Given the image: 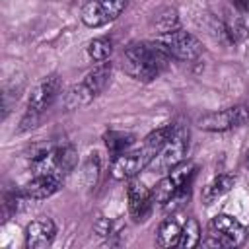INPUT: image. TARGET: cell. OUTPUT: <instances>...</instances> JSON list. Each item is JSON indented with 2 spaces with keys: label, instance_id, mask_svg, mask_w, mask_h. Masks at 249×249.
<instances>
[{
  "label": "cell",
  "instance_id": "6da1fadb",
  "mask_svg": "<svg viewBox=\"0 0 249 249\" xmlns=\"http://www.w3.org/2000/svg\"><path fill=\"white\" fill-rule=\"evenodd\" d=\"M171 62L169 53L158 41L128 43L123 51V70L136 82H152Z\"/></svg>",
  "mask_w": 249,
  "mask_h": 249
},
{
  "label": "cell",
  "instance_id": "7a4b0ae2",
  "mask_svg": "<svg viewBox=\"0 0 249 249\" xmlns=\"http://www.w3.org/2000/svg\"><path fill=\"white\" fill-rule=\"evenodd\" d=\"M169 132H171V124L161 126L158 130H152L142 140L140 148L126 150V152L115 156L111 161V177L117 181H128V179L136 177L142 169L150 167V163L154 161V158L158 156L161 146L165 144Z\"/></svg>",
  "mask_w": 249,
  "mask_h": 249
},
{
  "label": "cell",
  "instance_id": "3957f363",
  "mask_svg": "<svg viewBox=\"0 0 249 249\" xmlns=\"http://www.w3.org/2000/svg\"><path fill=\"white\" fill-rule=\"evenodd\" d=\"M187 150H189V126L183 121H177L171 124V132L165 144L161 146V150L158 152V156L154 158V161L150 163V169L163 175L173 171L183 163Z\"/></svg>",
  "mask_w": 249,
  "mask_h": 249
},
{
  "label": "cell",
  "instance_id": "277c9868",
  "mask_svg": "<svg viewBox=\"0 0 249 249\" xmlns=\"http://www.w3.org/2000/svg\"><path fill=\"white\" fill-rule=\"evenodd\" d=\"M74 165H76V150L72 146L51 148L47 152L37 154L31 160V169L35 171V175H54L62 179L68 171H72Z\"/></svg>",
  "mask_w": 249,
  "mask_h": 249
},
{
  "label": "cell",
  "instance_id": "5b68a950",
  "mask_svg": "<svg viewBox=\"0 0 249 249\" xmlns=\"http://www.w3.org/2000/svg\"><path fill=\"white\" fill-rule=\"evenodd\" d=\"M247 231L239 220L230 214H216L210 220V233L202 241L208 247H235L243 243Z\"/></svg>",
  "mask_w": 249,
  "mask_h": 249
},
{
  "label": "cell",
  "instance_id": "8992f818",
  "mask_svg": "<svg viewBox=\"0 0 249 249\" xmlns=\"http://www.w3.org/2000/svg\"><path fill=\"white\" fill-rule=\"evenodd\" d=\"M156 41L163 45V49L169 53V56H171V58L185 60V62L195 60V58L200 54V51H202L200 41H198L195 35H191L189 31L181 29V27H179V29H175V31H169V33L158 35V37H156Z\"/></svg>",
  "mask_w": 249,
  "mask_h": 249
},
{
  "label": "cell",
  "instance_id": "52a82bcc",
  "mask_svg": "<svg viewBox=\"0 0 249 249\" xmlns=\"http://www.w3.org/2000/svg\"><path fill=\"white\" fill-rule=\"evenodd\" d=\"M249 121V107L247 105H233L222 111H212L202 115L196 124L200 130H208V132H224L235 126H241Z\"/></svg>",
  "mask_w": 249,
  "mask_h": 249
},
{
  "label": "cell",
  "instance_id": "ba28073f",
  "mask_svg": "<svg viewBox=\"0 0 249 249\" xmlns=\"http://www.w3.org/2000/svg\"><path fill=\"white\" fill-rule=\"evenodd\" d=\"M196 167L195 165H189V167H175L173 171L165 173L160 183L154 187L152 191V198L154 202H160V204H167L171 202L175 196H179L185 187L191 183L193 175H195Z\"/></svg>",
  "mask_w": 249,
  "mask_h": 249
},
{
  "label": "cell",
  "instance_id": "9c48e42d",
  "mask_svg": "<svg viewBox=\"0 0 249 249\" xmlns=\"http://www.w3.org/2000/svg\"><path fill=\"white\" fill-rule=\"evenodd\" d=\"M128 0H89L82 8V21L88 27H101L117 19L126 8Z\"/></svg>",
  "mask_w": 249,
  "mask_h": 249
},
{
  "label": "cell",
  "instance_id": "30bf717a",
  "mask_svg": "<svg viewBox=\"0 0 249 249\" xmlns=\"http://www.w3.org/2000/svg\"><path fill=\"white\" fill-rule=\"evenodd\" d=\"M58 93H60V80L56 74H49L33 86V89L29 93L27 107H31L39 113H45L53 105V101L58 97Z\"/></svg>",
  "mask_w": 249,
  "mask_h": 249
},
{
  "label": "cell",
  "instance_id": "8fae6325",
  "mask_svg": "<svg viewBox=\"0 0 249 249\" xmlns=\"http://www.w3.org/2000/svg\"><path fill=\"white\" fill-rule=\"evenodd\" d=\"M126 198H128V212L130 216L140 222V220H146L150 208H152V193L148 191V187L138 181V179H128V187H126Z\"/></svg>",
  "mask_w": 249,
  "mask_h": 249
},
{
  "label": "cell",
  "instance_id": "7c38bea8",
  "mask_svg": "<svg viewBox=\"0 0 249 249\" xmlns=\"http://www.w3.org/2000/svg\"><path fill=\"white\" fill-rule=\"evenodd\" d=\"M56 235V226L51 218L41 216L27 224L25 228V245L29 249H43L53 243Z\"/></svg>",
  "mask_w": 249,
  "mask_h": 249
},
{
  "label": "cell",
  "instance_id": "4fadbf2b",
  "mask_svg": "<svg viewBox=\"0 0 249 249\" xmlns=\"http://www.w3.org/2000/svg\"><path fill=\"white\" fill-rule=\"evenodd\" d=\"M60 187H62V177H54V175H35L27 185H23L21 193H23L29 200H43V198L53 196Z\"/></svg>",
  "mask_w": 249,
  "mask_h": 249
},
{
  "label": "cell",
  "instance_id": "5bb4252c",
  "mask_svg": "<svg viewBox=\"0 0 249 249\" xmlns=\"http://www.w3.org/2000/svg\"><path fill=\"white\" fill-rule=\"evenodd\" d=\"M93 99H95L93 91L84 82H80V84H74L72 88L66 89V93H64V107L68 111H74V109L89 105Z\"/></svg>",
  "mask_w": 249,
  "mask_h": 249
},
{
  "label": "cell",
  "instance_id": "9a60e30c",
  "mask_svg": "<svg viewBox=\"0 0 249 249\" xmlns=\"http://www.w3.org/2000/svg\"><path fill=\"white\" fill-rule=\"evenodd\" d=\"M109 78H111V62L103 60V62H99L93 70H89V72L86 74L84 84H86V86L93 91V95L97 97V95L107 88Z\"/></svg>",
  "mask_w": 249,
  "mask_h": 249
},
{
  "label": "cell",
  "instance_id": "2e32d148",
  "mask_svg": "<svg viewBox=\"0 0 249 249\" xmlns=\"http://www.w3.org/2000/svg\"><path fill=\"white\" fill-rule=\"evenodd\" d=\"M103 140H105V146H107L109 154L115 158V156L126 152L134 144L136 136L130 134V132H123V130H109V132H105Z\"/></svg>",
  "mask_w": 249,
  "mask_h": 249
},
{
  "label": "cell",
  "instance_id": "e0dca14e",
  "mask_svg": "<svg viewBox=\"0 0 249 249\" xmlns=\"http://www.w3.org/2000/svg\"><path fill=\"white\" fill-rule=\"evenodd\" d=\"M179 237H181V226L175 218H165L160 228H158V245L160 247H175L179 245Z\"/></svg>",
  "mask_w": 249,
  "mask_h": 249
},
{
  "label": "cell",
  "instance_id": "ac0fdd59",
  "mask_svg": "<svg viewBox=\"0 0 249 249\" xmlns=\"http://www.w3.org/2000/svg\"><path fill=\"white\" fill-rule=\"evenodd\" d=\"M233 187V177L231 175H218L214 177L202 191V200L204 204H212L214 200H218L222 195H226L230 189Z\"/></svg>",
  "mask_w": 249,
  "mask_h": 249
},
{
  "label": "cell",
  "instance_id": "d6986e66",
  "mask_svg": "<svg viewBox=\"0 0 249 249\" xmlns=\"http://www.w3.org/2000/svg\"><path fill=\"white\" fill-rule=\"evenodd\" d=\"M154 27H156L158 35L179 29V18H177L175 8H161L154 18Z\"/></svg>",
  "mask_w": 249,
  "mask_h": 249
},
{
  "label": "cell",
  "instance_id": "ffe728a7",
  "mask_svg": "<svg viewBox=\"0 0 249 249\" xmlns=\"http://www.w3.org/2000/svg\"><path fill=\"white\" fill-rule=\"evenodd\" d=\"M200 243V226L195 218H189L185 222V226L181 228V237H179V245L177 247H183V249H191L195 245Z\"/></svg>",
  "mask_w": 249,
  "mask_h": 249
},
{
  "label": "cell",
  "instance_id": "44dd1931",
  "mask_svg": "<svg viewBox=\"0 0 249 249\" xmlns=\"http://www.w3.org/2000/svg\"><path fill=\"white\" fill-rule=\"evenodd\" d=\"M111 53H113V43L107 37H97V39L89 41V45H88V54L95 62L107 60L111 56Z\"/></svg>",
  "mask_w": 249,
  "mask_h": 249
},
{
  "label": "cell",
  "instance_id": "7402d4cb",
  "mask_svg": "<svg viewBox=\"0 0 249 249\" xmlns=\"http://www.w3.org/2000/svg\"><path fill=\"white\" fill-rule=\"evenodd\" d=\"M97 175H99V158L97 154H91L89 160L86 161L84 165V177H86V187H95V181H97Z\"/></svg>",
  "mask_w": 249,
  "mask_h": 249
},
{
  "label": "cell",
  "instance_id": "603a6c76",
  "mask_svg": "<svg viewBox=\"0 0 249 249\" xmlns=\"http://www.w3.org/2000/svg\"><path fill=\"white\" fill-rule=\"evenodd\" d=\"M41 115H43V113H39V111H35V109H31V107H27V109H25V113H23V117H21V121H19L18 132H27V130L35 128V126L39 124V121H41Z\"/></svg>",
  "mask_w": 249,
  "mask_h": 249
},
{
  "label": "cell",
  "instance_id": "cb8c5ba5",
  "mask_svg": "<svg viewBox=\"0 0 249 249\" xmlns=\"http://www.w3.org/2000/svg\"><path fill=\"white\" fill-rule=\"evenodd\" d=\"M226 33H228V37H230L231 43H237V41H241L247 35V29H245V25L239 19H233V21H228Z\"/></svg>",
  "mask_w": 249,
  "mask_h": 249
},
{
  "label": "cell",
  "instance_id": "d4e9b609",
  "mask_svg": "<svg viewBox=\"0 0 249 249\" xmlns=\"http://www.w3.org/2000/svg\"><path fill=\"white\" fill-rule=\"evenodd\" d=\"M93 231H95L97 235H101V237H111V235H115V226H113V222H111L109 218L101 216V218H97V222L93 224Z\"/></svg>",
  "mask_w": 249,
  "mask_h": 249
},
{
  "label": "cell",
  "instance_id": "484cf974",
  "mask_svg": "<svg viewBox=\"0 0 249 249\" xmlns=\"http://www.w3.org/2000/svg\"><path fill=\"white\" fill-rule=\"evenodd\" d=\"M233 4H235V8H237L239 12L249 14V0H233Z\"/></svg>",
  "mask_w": 249,
  "mask_h": 249
}]
</instances>
